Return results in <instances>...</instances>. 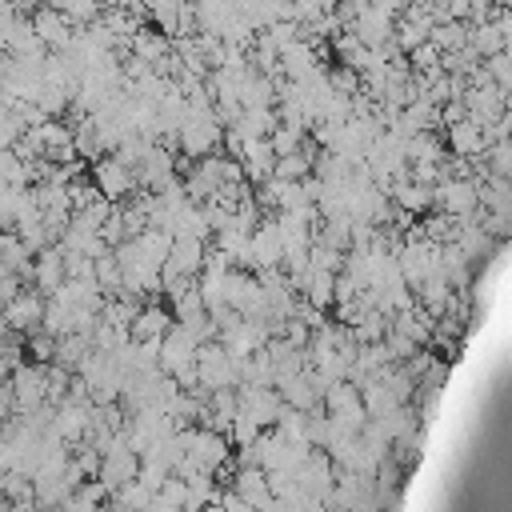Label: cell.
Here are the masks:
<instances>
[{
	"mask_svg": "<svg viewBox=\"0 0 512 512\" xmlns=\"http://www.w3.org/2000/svg\"><path fill=\"white\" fill-rule=\"evenodd\" d=\"M28 20H32V32L40 36V44H68V16H64L60 8L44 4V8H36Z\"/></svg>",
	"mask_w": 512,
	"mask_h": 512,
	"instance_id": "cell-1",
	"label": "cell"
},
{
	"mask_svg": "<svg viewBox=\"0 0 512 512\" xmlns=\"http://www.w3.org/2000/svg\"><path fill=\"white\" fill-rule=\"evenodd\" d=\"M52 8H60L68 20H92L96 16V0H56Z\"/></svg>",
	"mask_w": 512,
	"mask_h": 512,
	"instance_id": "cell-3",
	"label": "cell"
},
{
	"mask_svg": "<svg viewBox=\"0 0 512 512\" xmlns=\"http://www.w3.org/2000/svg\"><path fill=\"white\" fill-rule=\"evenodd\" d=\"M40 316V304L28 296V292H20V296H12L8 300V308H4V320L8 324H16V328H32V320Z\"/></svg>",
	"mask_w": 512,
	"mask_h": 512,
	"instance_id": "cell-2",
	"label": "cell"
}]
</instances>
